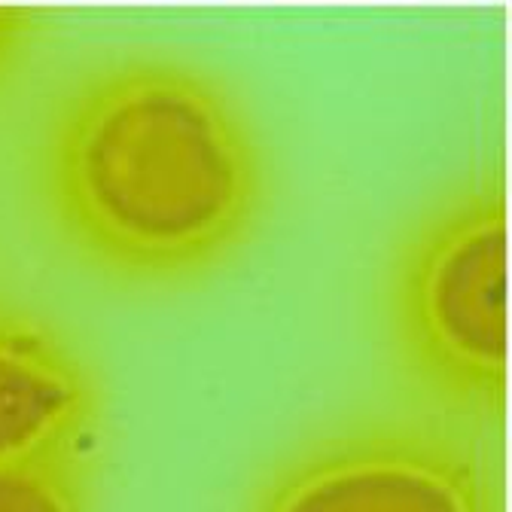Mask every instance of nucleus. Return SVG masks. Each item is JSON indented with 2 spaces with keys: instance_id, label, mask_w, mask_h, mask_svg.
<instances>
[{
  "instance_id": "1",
  "label": "nucleus",
  "mask_w": 512,
  "mask_h": 512,
  "mask_svg": "<svg viewBox=\"0 0 512 512\" xmlns=\"http://www.w3.org/2000/svg\"><path fill=\"white\" fill-rule=\"evenodd\" d=\"M46 211L80 260L132 290L192 287L260 235L266 138L208 64L122 49L80 71L40 141Z\"/></svg>"
},
{
  "instance_id": "2",
  "label": "nucleus",
  "mask_w": 512,
  "mask_h": 512,
  "mask_svg": "<svg viewBox=\"0 0 512 512\" xmlns=\"http://www.w3.org/2000/svg\"><path fill=\"white\" fill-rule=\"evenodd\" d=\"M397 360L445 421H494L509 394V196L494 171L442 189L388 278Z\"/></svg>"
},
{
  "instance_id": "3",
  "label": "nucleus",
  "mask_w": 512,
  "mask_h": 512,
  "mask_svg": "<svg viewBox=\"0 0 512 512\" xmlns=\"http://www.w3.org/2000/svg\"><path fill=\"white\" fill-rule=\"evenodd\" d=\"M244 512H503L482 448L458 427L366 418L299 442Z\"/></svg>"
},
{
  "instance_id": "4",
  "label": "nucleus",
  "mask_w": 512,
  "mask_h": 512,
  "mask_svg": "<svg viewBox=\"0 0 512 512\" xmlns=\"http://www.w3.org/2000/svg\"><path fill=\"white\" fill-rule=\"evenodd\" d=\"M98 409V384L68 348L0 333V467L86 461Z\"/></svg>"
},
{
  "instance_id": "5",
  "label": "nucleus",
  "mask_w": 512,
  "mask_h": 512,
  "mask_svg": "<svg viewBox=\"0 0 512 512\" xmlns=\"http://www.w3.org/2000/svg\"><path fill=\"white\" fill-rule=\"evenodd\" d=\"M0 512H98L86 461H40L0 467Z\"/></svg>"
},
{
  "instance_id": "6",
  "label": "nucleus",
  "mask_w": 512,
  "mask_h": 512,
  "mask_svg": "<svg viewBox=\"0 0 512 512\" xmlns=\"http://www.w3.org/2000/svg\"><path fill=\"white\" fill-rule=\"evenodd\" d=\"M25 28V16H16L10 10H0V52H7Z\"/></svg>"
}]
</instances>
